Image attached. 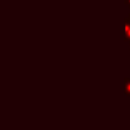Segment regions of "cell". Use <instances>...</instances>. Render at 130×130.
<instances>
[{
    "mask_svg": "<svg viewBox=\"0 0 130 130\" xmlns=\"http://www.w3.org/2000/svg\"><path fill=\"white\" fill-rule=\"evenodd\" d=\"M128 17H129V18H130V12H129V14H128Z\"/></svg>",
    "mask_w": 130,
    "mask_h": 130,
    "instance_id": "277c9868",
    "label": "cell"
},
{
    "mask_svg": "<svg viewBox=\"0 0 130 130\" xmlns=\"http://www.w3.org/2000/svg\"><path fill=\"white\" fill-rule=\"evenodd\" d=\"M124 3L127 4V6H128L129 9H130V0H124Z\"/></svg>",
    "mask_w": 130,
    "mask_h": 130,
    "instance_id": "3957f363",
    "label": "cell"
},
{
    "mask_svg": "<svg viewBox=\"0 0 130 130\" xmlns=\"http://www.w3.org/2000/svg\"><path fill=\"white\" fill-rule=\"evenodd\" d=\"M124 24H125V41H130V18L127 16L124 18Z\"/></svg>",
    "mask_w": 130,
    "mask_h": 130,
    "instance_id": "6da1fadb",
    "label": "cell"
},
{
    "mask_svg": "<svg viewBox=\"0 0 130 130\" xmlns=\"http://www.w3.org/2000/svg\"><path fill=\"white\" fill-rule=\"evenodd\" d=\"M129 47H130V41H129Z\"/></svg>",
    "mask_w": 130,
    "mask_h": 130,
    "instance_id": "5b68a950",
    "label": "cell"
},
{
    "mask_svg": "<svg viewBox=\"0 0 130 130\" xmlns=\"http://www.w3.org/2000/svg\"><path fill=\"white\" fill-rule=\"evenodd\" d=\"M124 93L125 95L130 96V78H124Z\"/></svg>",
    "mask_w": 130,
    "mask_h": 130,
    "instance_id": "7a4b0ae2",
    "label": "cell"
}]
</instances>
